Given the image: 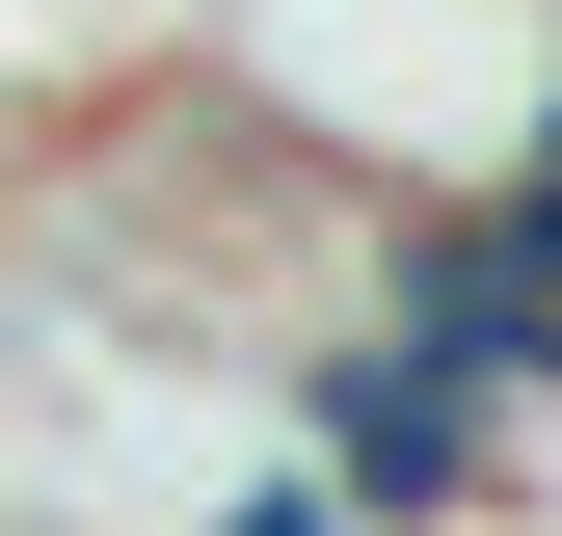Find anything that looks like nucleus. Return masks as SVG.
I'll use <instances>...</instances> for the list:
<instances>
[{
	"mask_svg": "<svg viewBox=\"0 0 562 536\" xmlns=\"http://www.w3.org/2000/svg\"><path fill=\"white\" fill-rule=\"evenodd\" d=\"M188 536H348V510L295 483V456H268V483H215V510H188Z\"/></svg>",
	"mask_w": 562,
	"mask_h": 536,
	"instance_id": "nucleus-3",
	"label": "nucleus"
},
{
	"mask_svg": "<svg viewBox=\"0 0 562 536\" xmlns=\"http://www.w3.org/2000/svg\"><path fill=\"white\" fill-rule=\"evenodd\" d=\"M348 322H402V349H429L482 429H562V188L536 161H482V188H402L375 215V268H348Z\"/></svg>",
	"mask_w": 562,
	"mask_h": 536,
	"instance_id": "nucleus-1",
	"label": "nucleus"
},
{
	"mask_svg": "<svg viewBox=\"0 0 562 536\" xmlns=\"http://www.w3.org/2000/svg\"><path fill=\"white\" fill-rule=\"evenodd\" d=\"M268 402H295V483L348 536H456V510H509V429L402 349V322H322V349H268Z\"/></svg>",
	"mask_w": 562,
	"mask_h": 536,
	"instance_id": "nucleus-2",
	"label": "nucleus"
},
{
	"mask_svg": "<svg viewBox=\"0 0 562 536\" xmlns=\"http://www.w3.org/2000/svg\"><path fill=\"white\" fill-rule=\"evenodd\" d=\"M509 161H536V188H562V0H536V108H509Z\"/></svg>",
	"mask_w": 562,
	"mask_h": 536,
	"instance_id": "nucleus-4",
	"label": "nucleus"
}]
</instances>
